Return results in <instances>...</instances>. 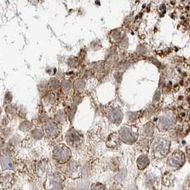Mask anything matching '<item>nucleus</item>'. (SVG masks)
Here are the masks:
<instances>
[{"label":"nucleus","instance_id":"obj_4","mask_svg":"<svg viewBox=\"0 0 190 190\" xmlns=\"http://www.w3.org/2000/svg\"><path fill=\"white\" fill-rule=\"evenodd\" d=\"M21 141H22V140H21V137H20V136L18 135V134L13 133L8 138L7 144H8L10 146H12V148L14 149L20 145Z\"/></svg>","mask_w":190,"mask_h":190},{"label":"nucleus","instance_id":"obj_7","mask_svg":"<svg viewBox=\"0 0 190 190\" xmlns=\"http://www.w3.org/2000/svg\"><path fill=\"white\" fill-rule=\"evenodd\" d=\"M12 100H13V95H12V92H10L9 90L6 91L4 95V100H3L4 106H5L8 104H10V103H12Z\"/></svg>","mask_w":190,"mask_h":190},{"label":"nucleus","instance_id":"obj_1","mask_svg":"<svg viewBox=\"0 0 190 190\" xmlns=\"http://www.w3.org/2000/svg\"><path fill=\"white\" fill-rule=\"evenodd\" d=\"M16 164H15L14 155L0 156V168L2 171H14Z\"/></svg>","mask_w":190,"mask_h":190},{"label":"nucleus","instance_id":"obj_10","mask_svg":"<svg viewBox=\"0 0 190 190\" xmlns=\"http://www.w3.org/2000/svg\"><path fill=\"white\" fill-rule=\"evenodd\" d=\"M2 112H3V109H2V108L1 107V106H0V117H1Z\"/></svg>","mask_w":190,"mask_h":190},{"label":"nucleus","instance_id":"obj_6","mask_svg":"<svg viewBox=\"0 0 190 190\" xmlns=\"http://www.w3.org/2000/svg\"><path fill=\"white\" fill-rule=\"evenodd\" d=\"M0 133H1L2 137H4L5 139H8L13 134V128L10 126L2 128H0Z\"/></svg>","mask_w":190,"mask_h":190},{"label":"nucleus","instance_id":"obj_9","mask_svg":"<svg viewBox=\"0 0 190 190\" xmlns=\"http://www.w3.org/2000/svg\"><path fill=\"white\" fill-rule=\"evenodd\" d=\"M5 144H6V139L0 135V149H1L2 146H4Z\"/></svg>","mask_w":190,"mask_h":190},{"label":"nucleus","instance_id":"obj_5","mask_svg":"<svg viewBox=\"0 0 190 190\" xmlns=\"http://www.w3.org/2000/svg\"><path fill=\"white\" fill-rule=\"evenodd\" d=\"M32 128V123L29 121L24 120L20 122L19 125L18 126L19 131H22V132H27V131H29Z\"/></svg>","mask_w":190,"mask_h":190},{"label":"nucleus","instance_id":"obj_8","mask_svg":"<svg viewBox=\"0 0 190 190\" xmlns=\"http://www.w3.org/2000/svg\"><path fill=\"white\" fill-rule=\"evenodd\" d=\"M10 123V118L7 116H2V118L0 119V128H5L9 126Z\"/></svg>","mask_w":190,"mask_h":190},{"label":"nucleus","instance_id":"obj_2","mask_svg":"<svg viewBox=\"0 0 190 190\" xmlns=\"http://www.w3.org/2000/svg\"><path fill=\"white\" fill-rule=\"evenodd\" d=\"M5 173L2 174L1 178H0V182L2 185L4 187L11 186L13 184L14 180V174L9 171H4Z\"/></svg>","mask_w":190,"mask_h":190},{"label":"nucleus","instance_id":"obj_3","mask_svg":"<svg viewBox=\"0 0 190 190\" xmlns=\"http://www.w3.org/2000/svg\"><path fill=\"white\" fill-rule=\"evenodd\" d=\"M4 113L6 114L7 116L10 118H14L15 116L17 115V110H18V107L16 105L13 104V103H10L7 106H4Z\"/></svg>","mask_w":190,"mask_h":190}]
</instances>
